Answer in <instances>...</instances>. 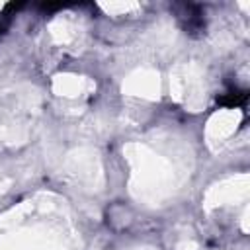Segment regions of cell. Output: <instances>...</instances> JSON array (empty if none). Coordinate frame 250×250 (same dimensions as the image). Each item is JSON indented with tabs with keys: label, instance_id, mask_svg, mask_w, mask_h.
I'll use <instances>...</instances> for the list:
<instances>
[{
	"label": "cell",
	"instance_id": "1",
	"mask_svg": "<svg viewBox=\"0 0 250 250\" xmlns=\"http://www.w3.org/2000/svg\"><path fill=\"white\" fill-rule=\"evenodd\" d=\"M248 100V92L246 90H230L227 94H223L219 98V104L221 105H227V107H234V105H244Z\"/></svg>",
	"mask_w": 250,
	"mask_h": 250
},
{
	"label": "cell",
	"instance_id": "2",
	"mask_svg": "<svg viewBox=\"0 0 250 250\" xmlns=\"http://www.w3.org/2000/svg\"><path fill=\"white\" fill-rule=\"evenodd\" d=\"M14 10H18V6L16 4H8L6 6V10H4V14L0 16V35L6 31V27L10 25V20H12V12Z\"/></svg>",
	"mask_w": 250,
	"mask_h": 250
}]
</instances>
